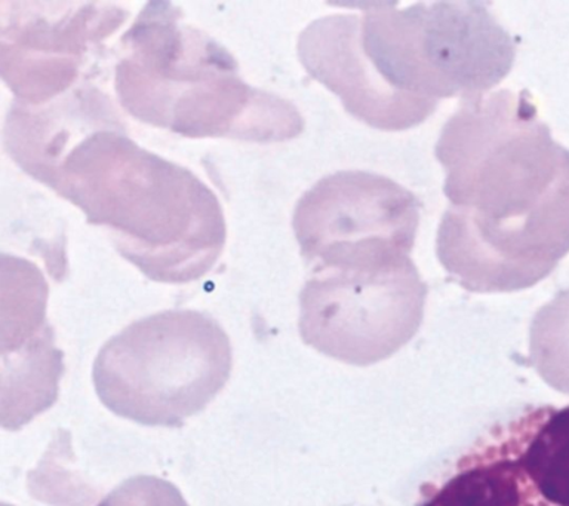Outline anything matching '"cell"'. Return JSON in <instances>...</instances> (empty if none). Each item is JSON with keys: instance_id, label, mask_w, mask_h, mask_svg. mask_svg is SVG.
Here are the masks:
<instances>
[{"instance_id": "3", "label": "cell", "mask_w": 569, "mask_h": 506, "mask_svg": "<svg viewBox=\"0 0 569 506\" xmlns=\"http://www.w3.org/2000/svg\"><path fill=\"white\" fill-rule=\"evenodd\" d=\"M119 48L116 97L147 126L252 143L296 139L305 128L296 106L244 82L230 52L172 3H147Z\"/></svg>"}, {"instance_id": "4", "label": "cell", "mask_w": 569, "mask_h": 506, "mask_svg": "<svg viewBox=\"0 0 569 506\" xmlns=\"http://www.w3.org/2000/svg\"><path fill=\"white\" fill-rule=\"evenodd\" d=\"M353 6L351 47L365 86L416 126L440 100L487 95L513 68V38L482 2Z\"/></svg>"}, {"instance_id": "7", "label": "cell", "mask_w": 569, "mask_h": 506, "mask_svg": "<svg viewBox=\"0 0 569 506\" xmlns=\"http://www.w3.org/2000/svg\"><path fill=\"white\" fill-rule=\"evenodd\" d=\"M427 286L409 259L311 272L300 292V335L318 353L371 366L398 353L425 318Z\"/></svg>"}, {"instance_id": "9", "label": "cell", "mask_w": 569, "mask_h": 506, "mask_svg": "<svg viewBox=\"0 0 569 506\" xmlns=\"http://www.w3.org/2000/svg\"><path fill=\"white\" fill-rule=\"evenodd\" d=\"M128 19L109 3L17 2L3 12L0 73L18 105L39 108L74 90L89 57Z\"/></svg>"}, {"instance_id": "8", "label": "cell", "mask_w": 569, "mask_h": 506, "mask_svg": "<svg viewBox=\"0 0 569 506\" xmlns=\"http://www.w3.org/2000/svg\"><path fill=\"white\" fill-rule=\"evenodd\" d=\"M420 201L403 186L368 171H338L302 195L292 228L311 272L362 269L409 259Z\"/></svg>"}, {"instance_id": "10", "label": "cell", "mask_w": 569, "mask_h": 506, "mask_svg": "<svg viewBox=\"0 0 569 506\" xmlns=\"http://www.w3.org/2000/svg\"><path fill=\"white\" fill-rule=\"evenodd\" d=\"M529 359L547 385L569 395V288L533 315Z\"/></svg>"}, {"instance_id": "5", "label": "cell", "mask_w": 569, "mask_h": 506, "mask_svg": "<svg viewBox=\"0 0 569 506\" xmlns=\"http://www.w3.org/2000/svg\"><path fill=\"white\" fill-rule=\"evenodd\" d=\"M229 336L209 315L172 309L129 324L92 367L100 401L146 426L178 428L204 410L229 380Z\"/></svg>"}, {"instance_id": "11", "label": "cell", "mask_w": 569, "mask_h": 506, "mask_svg": "<svg viewBox=\"0 0 569 506\" xmlns=\"http://www.w3.org/2000/svg\"><path fill=\"white\" fill-rule=\"evenodd\" d=\"M97 506H189L172 483L138 475L113 488Z\"/></svg>"}, {"instance_id": "2", "label": "cell", "mask_w": 569, "mask_h": 506, "mask_svg": "<svg viewBox=\"0 0 569 506\" xmlns=\"http://www.w3.org/2000/svg\"><path fill=\"white\" fill-rule=\"evenodd\" d=\"M449 201L436 255L467 291L533 287L569 252V150L527 91L467 97L435 149Z\"/></svg>"}, {"instance_id": "1", "label": "cell", "mask_w": 569, "mask_h": 506, "mask_svg": "<svg viewBox=\"0 0 569 506\" xmlns=\"http://www.w3.org/2000/svg\"><path fill=\"white\" fill-rule=\"evenodd\" d=\"M8 150L22 171L104 228L151 281H198L224 250V212L212 190L129 139L109 95L91 83L18 113Z\"/></svg>"}, {"instance_id": "6", "label": "cell", "mask_w": 569, "mask_h": 506, "mask_svg": "<svg viewBox=\"0 0 569 506\" xmlns=\"http://www.w3.org/2000/svg\"><path fill=\"white\" fill-rule=\"evenodd\" d=\"M420 493L417 506H569V406L497 421Z\"/></svg>"}]
</instances>
